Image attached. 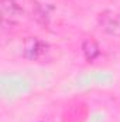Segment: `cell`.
<instances>
[{
    "label": "cell",
    "mask_w": 120,
    "mask_h": 122,
    "mask_svg": "<svg viewBox=\"0 0 120 122\" xmlns=\"http://www.w3.org/2000/svg\"><path fill=\"white\" fill-rule=\"evenodd\" d=\"M0 7H1V14H3V20L4 21L10 20L13 23L23 14L21 7L14 0H1Z\"/></svg>",
    "instance_id": "obj_1"
},
{
    "label": "cell",
    "mask_w": 120,
    "mask_h": 122,
    "mask_svg": "<svg viewBox=\"0 0 120 122\" xmlns=\"http://www.w3.org/2000/svg\"><path fill=\"white\" fill-rule=\"evenodd\" d=\"M44 53V44L37 40V38H30L26 41V46H24V56L27 58H38L41 54Z\"/></svg>",
    "instance_id": "obj_2"
},
{
    "label": "cell",
    "mask_w": 120,
    "mask_h": 122,
    "mask_svg": "<svg viewBox=\"0 0 120 122\" xmlns=\"http://www.w3.org/2000/svg\"><path fill=\"white\" fill-rule=\"evenodd\" d=\"M82 51H83L86 60H89V61L95 60L99 56V47H97V44L93 40H86L82 44Z\"/></svg>",
    "instance_id": "obj_3"
}]
</instances>
